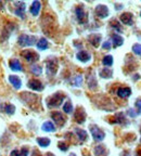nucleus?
Instances as JSON below:
<instances>
[{
    "label": "nucleus",
    "mask_w": 141,
    "mask_h": 156,
    "mask_svg": "<svg viewBox=\"0 0 141 156\" xmlns=\"http://www.w3.org/2000/svg\"><path fill=\"white\" fill-rule=\"evenodd\" d=\"M64 98L65 95L61 92H58V93H54L52 94L50 98H48V100H47V105L48 107H58L62 104L63 102Z\"/></svg>",
    "instance_id": "1"
},
{
    "label": "nucleus",
    "mask_w": 141,
    "mask_h": 156,
    "mask_svg": "<svg viewBox=\"0 0 141 156\" xmlns=\"http://www.w3.org/2000/svg\"><path fill=\"white\" fill-rule=\"evenodd\" d=\"M89 128H90V131H91V134H92V138L96 141H102L104 139L105 136L104 131H102V130L100 129L97 125H91Z\"/></svg>",
    "instance_id": "2"
},
{
    "label": "nucleus",
    "mask_w": 141,
    "mask_h": 156,
    "mask_svg": "<svg viewBox=\"0 0 141 156\" xmlns=\"http://www.w3.org/2000/svg\"><path fill=\"white\" fill-rule=\"evenodd\" d=\"M36 37L35 36H28V35H22L19 38V44L20 46H33L36 42Z\"/></svg>",
    "instance_id": "3"
},
{
    "label": "nucleus",
    "mask_w": 141,
    "mask_h": 156,
    "mask_svg": "<svg viewBox=\"0 0 141 156\" xmlns=\"http://www.w3.org/2000/svg\"><path fill=\"white\" fill-rule=\"evenodd\" d=\"M75 12H76V16H77V19H78V22H79L80 24H85V23H87L88 14L85 11L83 5H79V7L76 8Z\"/></svg>",
    "instance_id": "4"
},
{
    "label": "nucleus",
    "mask_w": 141,
    "mask_h": 156,
    "mask_svg": "<svg viewBox=\"0 0 141 156\" xmlns=\"http://www.w3.org/2000/svg\"><path fill=\"white\" fill-rule=\"evenodd\" d=\"M21 55L28 62H36L38 61L39 58L38 53H36L35 51H32V50H24V51H22Z\"/></svg>",
    "instance_id": "5"
},
{
    "label": "nucleus",
    "mask_w": 141,
    "mask_h": 156,
    "mask_svg": "<svg viewBox=\"0 0 141 156\" xmlns=\"http://www.w3.org/2000/svg\"><path fill=\"white\" fill-rule=\"evenodd\" d=\"M74 119H75V122H78V124H83V122H85L86 113L83 107H77V108H76L75 114H74Z\"/></svg>",
    "instance_id": "6"
},
{
    "label": "nucleus",
    "mask_w": 141,
    "mask_h": 156,
    "mask_svg": "<svg viewBox=\"0 0 141 156\" xmlns=\"http://www.w3.org/2000/svg\"><path fill=\"white\" fill-rule=\"evenodd\" d=\"M47 73L49 75H54L58 71V61L56 58H52V60H48L47 61Z\"/></svg>",
    "instance_id": "7"
},
{
    "label": "nucleus",
    "mask_w": 141,
    "mask_h": 156,
    "mask_svg": "<svg viewBox=\"0 0 141 156\" xmlns=\"http://www.w3.org/2000/svg\"><path fill=\"white\" fill-rule=\"evenodd\" d=\"M96 14L97 16H99L100 19H105L109 15V9L107 5H99L96 8Z\"/></svg>",
    "instance_id": "8"
},
{
    "label": "nucleus",
    "mask_w": 141,
    "mask_h": 156,
    "mask_svg": "<svg viewBox=\"0 0 141 156\" xmlns=\"http://www.w3.org/2000/svg\"><path fill=\"white\" fill-rule=\"evenodd\" d=\"M27 86H28L31 89H33V90H36V91L44 90V86H42V83H40L38 79H31V80L28 81V83H27Z\"/></svg>",
    "instance_id": "9"
},
{
    "label": "nucleus",
    "mask_w": 141,
    "mask_h": 156,
    "mask_svg": "<svg viewBox=\"0 0 141 156\" xmlns=\"http://www.w3.org/2000/svg\"><path fill=\"white\" fill-rule=\"evenodd\" d=\"M51 117H52V119L54 120V122L58 124V126L62 127L64 124H65V118H64L63 114L60 112H53L51 114Z\"/></svg>",
    "instance_id": "10"
},
{
    "label": "nucleus",
    "mask_w": 141,
    "mask_h": 156,
    "mask_svg": "<svg viewBox=\"0 0 141 156\" xmlns=\"http://www.w3.org/2000/svg\"><path fill=\"white\" fill-rule=\"evenodd\" d=\"M14 5L16 7V9H15V14L19 15L20 17H22V19H24L25 15H24V12H25V3L24 2H15Z\"/></svg>",
    "instance_id": "11"
},
{
    "label": "nucleus",
    "mask_w": 141,
    "mask_h": 156,
    "mask_svg": "<svg viewBox=\"0 0 141 156\" xmlns=\"http://www.w3.org/2000/svg\"><path fill=\"white\" fill-rule=\"evenodd\" d=\"M121 21H122L124 24L126 25H132V21H134V16H132V13L129 12H125L121 15Z\"/></svg>",
    "instance_id": "12"
},
{
    "label": "nucleus",
    "mask_w": 141,
    "mask_h": 156,
    "mask_svg": "<svg viewBox=\"0 0 141 156\" xmlns=\"http://www.w3.org/2000/svg\"><path fill=\"white\" fill-rule=\"evenodd\" d=\"M130 94H132V90H130V88H128V87H122L117 90V95H118L119 98H122V99L128 98Z\"/></svg>",
    "instance_id": "13"
},
{
    "label": "nucleus",
    "mask_w": 141,
    "mask_h": 156,
    "mask_svg": "<svg viewBox=\"0 0 141 156\" xmlns=\"http://www.w3.org/2000/svg\"><path fill=\"white\" fill-rule=\"evenodd\" d=\"M88 40H89V42L92 44L93 47H96V48H97V47L99 46L100 41H101V35H99V34L90 35V36L88 37Z\"/></svg>",
    "instance_id": "14"
},
{
    "label": "nucleus",
    "mask_w": 141,
    "mask_h": 156,
    "mask_svg": "<svg viewBox=\"0 0 141 156\" xmlns=\"http://www.w3.org/2000/svg\"><path fill=\"white\" fill-rule=\"evenodd\" d=\"M111 120H113L112 122H116V124H119V125L126 124V118H125L124 113H117Z\"/></svg>",
    "instance_id": "15"
},
{
    "label": "nucleus",
    "mask_w": 141,
    "mask_h": 156,
    "mask_svg": "<svg viewBox=\"0 0 141 156\" xmlns=\"http://www.w3.org/2000/svg\"><path fill=\"white\" fill-rule=\"evenodd\" d=\"M76 58L80 62H88L90 60V58H91V55L87 51H79L76 54Z\"/></svg>",
    "instance_id": "16"
},
{
    "label": "nucleus",
    "mask_w": 141,
    "mask_h": 156,
    "mask_svg": "<svg viewBox=\"0 0 141 156\" xmlns=\"http://www.w3.org/2000/svg\"><path fill=\"white\" fill-rule=\"evenodd\" d=\"M40 8H42V3L39 1H34L32 3V7H31V13L36 16V15H38L39 11H40Z\"/></svg>",
    "instance_id": "17"
},
{
    "label": "nucleus",
    "mask_w": 141,
    "mask_h": 156,
    "mask_svg": "<svg viewBox=\"0 0 141 156\" xmlns=\"http://www.w3.org/2000/svg\"><path fill=\"white\" fill-rule=\"evenodd\" d=\"M96 156H107V151L104 145H98L95 147Z\"/></svg>",
    "instance_id": "18"
},
{
    "label": "nucleus",
    "mask_w": 141,
    "mask_h": 156,
    "mask_svg": "<svg viewBox=\"0 0 141 156\" xmlns=\"http://www.w3.org/2000/svg\"><path fill=\"white\" fill-rule=\"evenodd\" d=\"M9 80H10V83H12L15 89H19V88H21V86H22V81H21V79H20L17 76H10Z\"/></svg>",
    "instance_id": "19"
},
{
    "label": "nucleus",
    "mask_w": 141,
    "mask_h": 156,
    "mask_svg": "<svg viewBox=\"0 0 141 156\" xmlns=\"http://www.w3.org/2000/svg\"><path fill=\"white\" fill-rule=\"evenodd\" d=\"M99 75L101 78L107 79V78L112 77L113 72H112V69H110V68H101V71L99 72Z\"/></svg>",
    "instance_id": "20"
},
{
    "label": "nucleus",
    "mask_w": 141,
    "mask_h": 156,
    "mask_svg": "<svg viewBox=\"0 0 141 156\" xmlns=\"http://www.w3.org/2000/svg\"><path fill=\"white\" fill-rule=\"evenodd\" d=\"M9 66L13 71H22V65H21L20 61H17V60H11L9 62Z\"/></svg>",
    "instance_id": "21"
},
{
    "label": "nucleus",
    "mask_w": 141,
    "mask_h": 156,
    "mask_svg": "<svg viewBox=\"0 0 141 156\" xmlns=\"http://www.w3.org/2000/svg\"><path fill=\"white\" fill-rule=\"evenodd\" d=\"M88 87H89V89H91V90H96V89H97L98 83H97V79H96V77L93 75L88 78Z\"/></svg>",
    "instance_id": "22"
},
{
    "label": "nucleus",
    "mask_w": 141,
    "mask_h": 156,
    "mask_svg": "<svg viewBox=\"0 0 141 156\" xmlns=\"http://www.w3.org/2000/svg\"><path fill=\"white\" fill-rule=\"evenodd\" d=\"M42 130L44 131H48V132H53L54 130H56V128H54V125L52 124L51 122H44V125H42Z\"/></svg>",
    "instance_id": "23"
},
{
    "label": "nucleus",
    "mask_w": 141,
    "mask_h": 156,
    "mask_svg": "<svg viewBox=\"0 0 141 156\" xmlns=\"http://www.w3.org/2000/svg\"><path fill=\"white\" fill-rule=\"evenodd\" d=\"M113 44H114V47H119L124 44V39L121 35H113Z\"/></svg>",
    "instance_id": "24"
},
{
    "label": "nucleus",
    "mask_w": 141,
    "mask_h": 156,
    "mask_svg": "<svg viewBox=\"0 0 141 156\" xmlns=\"http://www.w3.org/2000/svg\"><path fill=\"white\" fill-rule=\"evenodd\" d=\"M37 48L39 50H46L48 48V41H47L46 38H40L37 42Z\"/></svg>",
    "instance_id": "25"
},
{
    "label": "nucleus",
    "mask_w": 141,
    "mask_h": 156,
    "mask_svg": "<svg viewBox=\"0 0 141 156\" xmlns=\"http://www.w3.org/2000/svg\"><path fill=\"white\" fill-rule=\"evenodd\" d=\"M75 131H76V133H77V136H78V138H79V140L80 141H86L87 140V138H88V134H87V132L85 131V130H83V129H75Z\"/></svg>",
    "instance_id": "26"
},
{
    "label": "nucleus",
    "mask_w": 141,
    "mask_h": 156,
    "mask_svg": "<svg viewBox=\"0 0 141 156\" xmlns=\"http://www.w3.org/2000/svg\"><path fill=\"white\" fill-rule=\"evenodd\" d=\"M37 143L40 146H42V147H46V146H48L50 144V140L48 138H38L37 139Z\"/></svg>",
    "instance_id": "27"
},
{
    "label": "nucleus",
    "mask_w": 141,
    "mask_h": 156,
    "mask_svg": "<svg viewBox=\"0 0 141 156\" xmlns=\"http://www.w3.org/2000/svg\"><path fill=\"white\" fill-rule=\"evenodd\" d=\"M103 65L105 66H111L113 64V56L112 55H105L102 60Z\"/></svg>",
    "instance_id": "28"
},
{
    "label": "nucleus",
    "mask_w": 141,
    "mask_h": 156,
    "mask_svg": "<svg viewBox=\"0 0 141 156\" xmlns=\"http://www.w3.org/2000/svg\"><path fill=\"white\" fill-rule=\"evenodd\" d=\"M5 113H7V114H9V115L14 114L15 106H14V105H12V104H7L5 106Z\"/></svg>",
    "instance_id": "29"
},
{
    "label": "nucleus",
    "mask_w": 141,
    "mask_h": 156,
    "mask_svg": "<svg viewBox=\"0 0 141 156\" xmlns=\"http://www.w3.org/2000/svg\"><path fill=\"white\" fill-rule=\"evenodd\" d=\"M63 111L66 113V114H70V113H72V111H73V105H72V103L66 102L65 104L63 105Z\"/></svg>",
    "instance_id": "30"
},
{
    "label": "nucleus",
    "mask_w": 141,
    "mask_h": 156,
    "mask_svg": "<svg viewBox=\"0 0 141 156\" xmlns=\"http://www.w3.org/2000/svg\"><path fill=\"white\" fill-rule=\"evenodd\" d=\"M32 73L33 74H35V75H40V74L42 73V67L39 65H33L32 66Z\"/></svg>",
    "instance_id": "31"
},
{
    "label": "nucleus",
    "mask_w": 141,
    "mask_h": 156,
    "mask_svg": "<svg viewBox=\"0 0 141 156\" xmlns=\"http://www.w3.org/2000/svg\"><path fill=\"white\" fill-rule=\"evenodd\" d=\"M110 25L113 27L114 29H116V30H118V32H122V28H121V25H119L118 21H116V20H113V21H111V23H110Z\"/></svg>",
    "instance_id": "32"
},
{
    "label": "nucleus",
    "mask_w": 141,
    "mask_h": 156,
    "mask_svg": "<svg viewBox=\"0 0 141 156\" xmlns=\"http://www.w3.org/2000/svg\"><path fill=\"white\" fill-rule=\"evenodd\" d=\"M132 51H134L135 54L141 56V44H134V46H132Z\"/></svg>",
    "instance_id": "33"
},
{
    "label": "nucleus",
    "mask_w": 141,
    "mask_h": 156,
    "mask_svg": "<svg viewBox=\"0 0 141 156\" xmlns=\"http://www.w3.org/2000/svg\"><path fill=\"white\" fill-rule=\"evenodd\" d=\"M81 83H83V77L80 75H77L76 77H74L73 79V83L75 86H77V87H79L80 85H81Z\"/></svg>",
    "instance_id": "34"
},
{
    "label": "nucleus",
    "mask_w": 141,
    "mask_h": 156,
    "mask_svg": "<svg viewBox=\"0 0 141 156\" xmlns=\"http://www.w3.org/2000/svg\"><path fill=\"white\" fill-rule=\"evenodd\" d=\"M58 146H59V149L61 150V151H67V144L65 143V142H63V141H61V142H59V144H58Z\"/></svg>",
    "instance_id": "35"
},
{
    "label": "nucleus",
    "mask_w": 141,
    "mask_h": 156,
    "mask_svg": "<svg viewBox=\"0 0 141 156\" xmlns=\"http://www.w3.org/2000/svg\"><path fill=\"white\" fill-rule=\"evenodd\" d=\"M20 153H21V156H27L28 155V150H27L26 147H23V149L20 151Z\"/></svg>",
    "instance_id": "36"
},
{
    "label": "nucleus",
    "mask_w": 141,
    "mask_h": 156,
    "mask_svg": "<svg viewBox=\"0 0 141 156\" xmlns=\"http://www.w3.org/2000/svg\"><path fill=\"white\" fill-rule=\"evenodd\" d=\"M136 106L138 107L139 112H140V114H141V99H138V100L136 101Z\"/></svg>",
    "instance_id": "37"
},
{
    "label": "nucleus",
    "mask_w": 141,
    "mask_h": 156,
    "mask_svg": "<svg viewBox=\"0 0 141 156\" xmlns=\"http://www.w3.org/2000/svg\"><path fill=\"white\" fill-rule=\"evenodd\" d=\"M102 48L103 49H111V44H110L109 41H104L102 44Z\"/></svg>",
    "instance_id": "38"
},
{
    "label": "nucleus",
    "mask_w": 141,
    "mask_h": 156,
    "mask_svg": "<svg viewBox=\"0 0 141 156\" xmlns=\"http://www.w3.org/2000/svg\"><path fill=\"white\" fill-rule=\"evenodd\" d=\"M10 156H21V153H20V151H17V150H14V151L11 152Z\"/></svg>",
    "instance_id": "39"
},
{
    "label": "nucleus",
    "mask_w": 141,
    "mask_h": 156,
    "mask_svg": "<svg viewBox=\"0 0 141 156\" xmlns=\"http://www.w3.org/2000/svg\"><path fill=\"white\" fill-rule=\"evenodd\" d=\"M128 115L130 117H135L136 116V113H135V111L132 108H130V110H128Z\"/></svg>",
    "instance_id": "40"
},
{
    "label": "nucleus",
    "mask_w": 141,
    "mask_h": 156,
    "mask_svg": "<svg viewBox=\"0 0 141 156\" xmlns=\"http://www.w3.org/2000/svg\"><path fill=\"white\" fill-rule=\"evenodd\" d=\"M32 156H42V155H40V153H39L38 151H34V152H33Z\"/></svg>",
    "instance_id": "41"
},
{
    "label": "nucleus",
    "mask_w": 141,
    "mask_h": 156,
    "mask_svg": "<svg viewBox=\"0 0 141 156\" xmlns=\"http://www.w3.org/2000/svg\"><path fill=\"white\" fill-rule=\"evenodd\" d=\"M136 156H141V150H139V151L137 152V155Z\"/></svg>",
    "instance_id": "42"
},
{
    "label": "nucleus",
    "mask_w": 141,
    "mask_h": 156,
    "mask_svg": "<svg viewBox=\"0 0 141 156\" xmlns=\"http://www.w3.org/2000/svg\"><path fill=\"white\" fill-rule=\"evenodd\" d=\"M124 156H129V153L128 152H124V154H123Z\"/></svg>",
    "instance_id": "43"
},
{
    "label": "nucleus",
    "mask_w": 141,
    "mask_h": 156,
    "mask_svg": "<svg viewBox=\"0 0 141 156\" xmlns=\"http://www.w3.org/2000/svg\"><path fill=\"white\" fill-rule=\"evenodd\" d=\"M46 156H54V155H53L52 153H47V155H46Z\"/></svg>",
    "instance_id": "44"
},
{
    "label": "nucleus",
    "mask_w": 141,
    "mask_h": 156,
    "mask_svg": "<svg viewBox=\"0 0 141 156\" xmlns=\"http://www.w3.org/2000/svg\"><path fill=\"white\" fill-rule=\"evenodd\" d=\"M0 9H2V2L0 1Z\"/></svg>",
    "instance_id": "45"
},
{
    "label": "nucleus",
    "mask_w": 141,
    "mask_h": 156,
    "mask_svg": "<svg viewBox=\"0 0 141 156\" xmlns=\"http://www.w3.org/2000/svg\"><path fill=\"white\" fill-rule=\"evenodd\" d=\"M70 156H76V155H75V154H70Z\"/></svg>",
    "instance_id": "46"
},
{
    "label": "nucleus",
    "mask_w": 141,
    "mask_h": 156,
    "mask_svg": "<svg viewBox=\"0 0 141 156\" xmlns=\"http://www.w3.org/2000/svg\"><path fill=\"white\" fill-rule=\"evenodd\" d=\"M140 132H141V128H140Z\"/></svg>",
    "instance_id": "47"
},
{
    "label": "nucleus",
    "mask_w": 141,
    "mask_h": 156,
    "mask_svg": "<svg viewBox=\"0 0 141 156\" xmlns=\"http://www.w3.org/2000/svg\"><path fill=\"white\" fill-rule=\"evenodd\" d=\"M140 15H141V12H140Z\"/></svg>",
    "instance_id": "48"
}]
</instances>
